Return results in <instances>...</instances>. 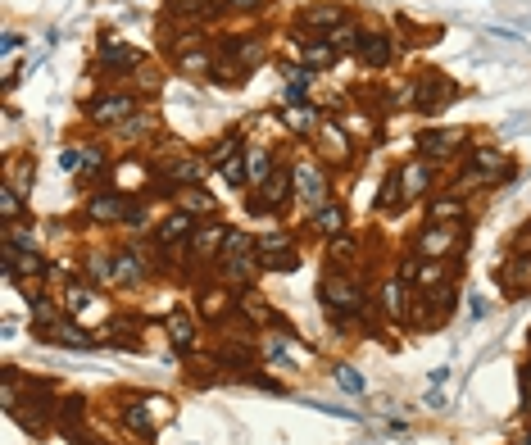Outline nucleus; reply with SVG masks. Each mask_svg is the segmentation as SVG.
I'll list each match as a JSON object with an SVG mask.
<instances>
[{
	"label": "nucleus",
	"instance_id": "1",
	"mask_svg": "<svg viewBox=\"0 0 531 445\" xmlns=\"http://www.w3.org/2000/svg\"><path fill=\"white\" fill-rule=\"evenodd\" d=\"M318 300H323V309L336 323H350V318H359V309L373 300V287L364 282L359 268H323V273H318Z\"/></svg>",
	"mask_w": 531,
	"mask_h": 445
},
{
	"label": "nucleus",
	"instance_id": "2",
	"mask_svg": "<svg viewBox=\"0 0 531 445\" xmlns=\"http://www.w3.org/2000/svg\"><path fill=\"white\" fill-rule=\"evenodd\" d=\"M10 418L28 436H46L50 427L59 423V391L46 377H28V391H23V400L10 409Z\"/></svg>",
	"mask_w": 531,
	"mask_h": 445
},
{
	"label": "nucleus",
	"instance_id": "3",
	"mask_svg": "<svg viewBox=\"0 0 531 445\" xmlns=\"http://www.w3.org/2000/svg\"><path fill=\"white\" fill-rule=\"evenodd\" d=\"M218 277L236 291L255 287L259 277H264V259H259L255 237H250L246 228H232V237H227V246H223V259H218Z\"/></svg>",
	"mask_w": 531,
	"mask_h": 445
},
{
	"label": "nucleus",
	"instance_id": "4",
	"mask_svg": "<svg viewBox=\"0 0 531 445\" xmlns=\"http://www.w3.org/2000/svg\"><path fill=\"white\" fill-rule=\"evenodd\" d=\"M137 109H141V96L132 87H105L91 100H82V119H87V128H96V132H118Z\"/></svg>",
	"mask_w": 531,
	"mask_h": 445
},
{
	"label": "nucleus",
	"instance_id": "5",
	"mask_svg": "<svg viewBox=\"0 0 531 445\" xmlns=\"http://www.w3.org/2000/svg\"><path fill=\"white\" fill-rule=\"evenodd\" d=\"M241 205H246V214H250V218H282L286 209L295 205V173H291V155H286L282 164L273 169V178H268L264 187H255V191H250V196L241 200Z\"/></svg>",
	"mask_w": 531,
	"mask_h": 445
},
{
	"label": "nucleus",
	"instance_id": "6",
	"mask_svg": "<svg viewBox=\"0 0 531 445\" xmlns=\"http://www.w3.org/2000/svg\"><path fill=\"white\" fill-rule=\"evenodd\" d=\"M468 241H472V223H423L413 232L409 250H418L423 259H454L459 264Z\"/></svg>",
	"mask_w": 531,
	"mask_h": 445
},
{
	"label": "nucleus",
	"instance_id": "7",
	"mask_svg": "<svg viewBox=\"0 0 531 445\" xmlns=\"http://www.w3.org/2000/svg\"><path fill=\"white\" fill-rule=\"evenodd\" d=\"M454 309H459V287H454V282L432 287V291H413V305H409V323H404V332H432V327H445Z\"/></svg>",
	"mask_w": 531,
	"mask_h": 445
},
{
	"label": "nucleus",
	"instance_id": "8",
	"mask_svg": "<svg viewBox=\"0 0 531 445\" xmlns=\"http://www.w3.org/2000/svg\"><path fill=\"white\" fill-rule=\"evenodd\" d=\"M418 155L423 159H432V164H463L468 159V150H472V132L468 128H459V123H436V128H427V132H418Z\"/></svg>",
	"mask_w": 531,
	"mask_h": 445
},
{
	"label": "nucleus",
	"instance_id": "9",
	"mask_svg": "<svg viewBox=\"0 0 531 445\" xmlns=\"http://www.w3.org/2000/svg\"><path fill=\"white\" fill-rule=\"evenodd\" d=\"M291 173H295V205L318 209V205H327V200H336L332 169H327L318 155H291Z\"/></svg>",
	"mask_w": 531,
	"mask_h": 445
},
{
	"label": "nucleus",
	"instance_id": "10",
	"mask_svg": "<svg viewBox=\"0 0 531 445\" xmlns=\"http://www.w3.org/2000/svg\"><path fill=\"white\" fill-rule=\"evenodd\" d=\"M314 155L323 159L332 173H345V169H354V164H359L354 137H350V128H345L341 119H323V123H318V132H314Z\"/></svg>",
	"mask_w": 531,
	"mask_h": 445
},
{
	"label": "nucleus",
	"instance_id": "11",
	"mask_svg": "<svg viewBox=\"0 0 531 445\" xmlns=\"http://www.w3.org/2000/svg\"><path fill=\"white\" fill-rule=\"evenodd\" d=\"M132 200L137 196H128V191H118V187L87 191V200H82V223H87V228H123Z\"/></svg>",
	"mask_w": 531,
	"mask_h": 445
},
{
	"label": "nucleus",
	"instance_id": "12",
	"mask_svg": "<svg viewBox=\"0 0 531 445\" xmlns=\"http://www.w3.org/2000/svg\"><path fill=\"white\" fill-rule=\"evenodd\" d=\"M459 100V82L441 69L413 73V114H441Z\"/></svg>",
	"mask_w": 531,
	"mask_h": 445
},
{
	"label": "nucleus",
	"instance_id": "13",
	"mask_svg": "<svg viewBox=\"0 0 531 445\" xmlns=\"http://www.w3.org/2000/svg\"><path fill=\"white\" fill-rule=\"evenodd\" d=\"M164 414H168L164 396H132L128 405H123V432H128L137 445H155L159 418H164Z\"/></svg>",
	"mask_w": 531,
	"mask_h": 445
},
{
	"label": "nucleus",
	"instance_id": "14",
	"mask_svg": "<svg viewBox=\"0 0 531 445\" xmlns=\"http://www.w3.org/2000/svg\"><path fill=\"white\" fill-rule=\"evenodd\" d=\"M214 50L223 55V60L241 64L246 73H255L259 64H268V50H273V41H268V32H223Z\"/></svg>",
	"mask_w": 531,
	"mask_h": 445
},
{
	"label": "nucleus",
	"instance_id": "15",
	"mask_svg": "<svg viewBox=\"0 0 531 445\" xmlns=\"http://www.w3.org/2000/svg\"><path fill=\"white\" fill-rule=\"evenodd\" d=\"M236 314V287H227L223 277H205L196 282V318L205 327H223Z\"/></svg>",
	"mask_w": 531,
	"mask_h": 445
},
{
	"label": "nucleus",
	"instance_id": "16",
	"mask_svg": "<svg viewBox=\"0 0 531 445\" xmlns=\"http://www.w3.org/2000/svg\"><path fill=\"white\" fill-rule=\"evenodd\" d=\"M373 305H377V314H382V323L404 327L409 323V305H413V282H404L400 273H386L373 287Z\"/></svg>",
	"mask_w": 531,
	"mask_h": 445
},
{
	"label": "nucleus",
	"instance_id": "17",
	"mask_svg": "<svg viewBox=\"0 0 531 445\" xmlns=\"http://www.w3.org/2000/svg\"><path fill=\"white\" fill-rule=\"evenodd\" d=\"M96 69H105V78H132V73L146 69V50H137L132 41H118V37H100Z\"/></svg>",
	"mask_w": 531,
	"mask_h": 445
},
{
	"label": "nucleus",
	"instance_id": "18",
	"mask_svg": "<svg viewBox=\"0 0 531 445\" xmlns=\"http://www.w3.org/2000/svg\"><path fill=\"white\" fill-rule=\"evenodd\" d=\"M463 169L482 173L486 187L495 191V187H504V182L513 178V159H509V150H500L495 141H472L468 159H463Z\"/></svg>",
	"mask_w": 531,
	"mask_h": 445
},
{
	"label": "nucleus",
	"instance_id": "19",
	"mask_svg": "<svg viewBox=\"0 0 531 445\" xmlns=\"http://www.w3.org/2000/svg\"><path fill=\"white\" fill-rule=\"evenodd\" d=\"M400 182H404V196H409V205H413V200H432L436 191L445 187L441 164H432V159H423V155L404 159V164H400Z\"/></svg>",
	"mask_w": 531,
	"mask_h": 445
},
{
	"label": "nucleus",
	"instance_id": "20",
	"mask_svg": "<svg viewBox=\"0 0 531 445\" xmlns=\"http://www.w3.org/2000/svg\"><path fill=\"white\" fill-rule=\"evenodd\" d=\"M114 250H118V287H123V291L155 282L159 264L150 259L146 246H137V241H123V246H114Z\"/></svg>",
	"mask_w": 531,
	"mask_h": 445
},
{
	"label": "nucleus",
	"instance_id": "21",
	"mask_svg": "<svg viewBox=\"0 0 531 445\" xmlns=\"http://www.w3.org/2000/svg\"><path fill=\"white\" fill-rule=\"evenodd\" d=\"M37 341H46V346H64V350H96L105 346L100 341V327H87L82 318H64V323L46 327V332H32Z\"/></svg>",
	"mask_w": 531,
	"mask_h": 445
},
{
	"label": "nucleus",
	"instance_id": "22",
	"mask_svg": "<svg viewBox=\"0 0 531 445\" xmlns=\"http://www.w3.org/2000/svg\"><path fill=\"white\" fill-rule=\"evenodd\" d=\"M400 37H395V28H368V41L364 50H359V64L373 73H386L395 69V60H400Z\"/></svg>",
	"mask_w": 531,
	"mask_h": 445
},
{
	"label": "nucleus",
	"instance_id": "23",
	"mask_svg": "<svg viewBox=\"0 0 531 445\" xmlns=\"http://www.w3.org/2000/svg\"><path fill=\"white\" fill-rule=\"evenodd\" d=\"M305 228H309V237H318L327 246V241H336V237L350 232V209H345V200H327V205L309 209Z\"/></svg>",
	"mask_w": 531,
	"mask_h": 445
},
{
	"label": "nucleus",
	"instance_id": "24",
	"mask_svg": "<svg viewBox=\"0 0 531 445\" xmlns=\"http://www.w3.org/2000/svg\"><path fill=\"white\" fill-rule=\"evenodd\" d=\"M495 282H500L504 300L531 296V250H509V259L495 268Z\"/></svg>",
	"mask_w": 531,
	"mask_h": 445
},
{
	"label": "nucleus",
	"instance_id": "25",
	"mask_svg": "<svg viewBox=\"0 0 531 445\" xmlns=\"http://www.w3.org/2000/svg\"><path fill=\"white\" fill-rule=\"evenodd\" d=\"M345 19H350V10H345L341 0H314V5H305V10L295 14V23L305 32H314V37H332Z\"/></svg>",
	"mask_w": 531,
	"mask_h": 445
},
{
	"label": "nucleus",
	"instance_id": "26",
	"mask_svg": "<svg viewBox=\"0 0 531 445\" xmlns=\"http://www.w3.org/2000/svg\"><path fill=\"white\" fill-rule=\"evenodd\" d=\"M291 37H295V50H300V64H305L309 73H327L341 55H336V46L327 37H314V32H305L300 23H291Z\"/></svg>",
	"mask_w": 531,
	"mask_h": 445
},
{
	"label": "nucleus",
	"instance_id": "27",
	"mask_svg": "<svg viewBox=\"0 0 531 445\" xmlns=\"http://www.w3.org/2000/svg\"><path fill=\"white\" fill-rule=\"evenodd\" d=\"M78 268H82V277H87L91 287H118V250L114 246H91V250H82V259H78Z\"/></svg>",
	"mask_w": 531,
	"mask_h": 445
},
{
	"label": "nucleus",
	"instance_id": "28",
	"mask_svg": "<svg viewBox=\"0 0 531 445\" xmlns=\"http://www.w3.org/2000/svg\"><path fill=\"white\" fill-rule=\"evenodd\" d=\"M423 223H472V205L468 196L441 187L432 200H423Z\"/></svg>",
	"mask_w": 531,
	"mask_h": 445
},
{
	"label": "nucleus",
	"instance_id": "29",
	"mask_svg": "<svg viewBox=\"0 0 531 445\" xmlns=\"http://www.w3.org/2000/svg\"><path fill=\"white\" fill-rule=\"evenodd\" d=\"M141 327H146V318L123 309V314H114L105 327H100V341H105V346H118V350H141L146 346V341H141Z\"/></svg>",
	"mask_w": 531,
	"mask_h": 445
},
{
	"label": "nucleus",
	"instance_id": "30",
	"mask_svg": "<svg viewBox=\"0 0 531 445\" xmlns=\"http://www.w3.org/2000/svg\"><path fill=\"white\" fill-rule=\"evenodd\" d=\"M114 137H118V141H128V146H146V150H150L159 137H164V119H159L150 105H141L137 114H132V119L114 132Z\"/></svg>",
	"mask_w": 531,
	"mask_h": 445
},
{
	"label": "nucleus",
	"instance_id": "31",
	"mask_svg": "<svg viewBox=\"0 0 531 445\" xmlns=\"http://www.w3.org/2000/svg\"><path fill=\"white\" fill-rule=\"evenodd\" d=\"M327 109L323 105H286L282 114H277V123H282V132L291 141H314L318 123H323Z\"/></svg>",
	"mask_w": 531,
	"mask_h": 445
},
{
	"label": "nucleus",
	"instance_id": "32",
	"mask_svg": "<svg viewBox=\"0 0 531 445\" xmlns=\"http://www.w3.org/2000/svg\"><path fill=\"white\" fill-rule=\"evenodd\" d=\"M209 359H214V368H232L236 377H246L250 368H255V346H250V341H236V337H218Z\"/></svg>",
	"mask_w": 531,
	"mask_h": 445
},
{
	"label": "nucleus",
	"instance_id": "33",
	"mask_svg": "<svg viewBox=\"0 0 531 445\" xmlns=\"http://www.w3.org/2000/svg\"><path fill=\"white\" fill-rule=\"evenodd\" d=\"M200 318H191L187 309H173V314L164 318V332H168V341H173V350L177 355H191V350L200 346Z\"/></svg>",
	"mask_w": 531,
	"mask_h": 445
},
{
	"label": "nucleus",
	"instance_id": "34",
	"mask_svg": "<svg viewBox=\"0 0 531 445\" xmlns=\"http://www.w3.org/2000/svg\"><path fill=\"white\" fill-rule=\"evenodd\" d=\"M282 164V155H277V146H268V141H250L246 146V173H250V191L264 187L268 178H273V169Z\"/></svg>",
	"mask_w": 531,
	"mask_h": 445
},
{
	"label": "nucleus",
	"instance_id": "35",
	"mask_svg": "<svg viewBox=\"0 0 531 445\" xmlns=\"http://www.w3.org/2000/svg\"><path fill=\"white\" fill-rule=\"evenodd\" d=\"M246 146H250L246 128H227L223 137H218V141H209V146H205V159H209V169H223L227 159L246 155Z\"/></svg>",
	"mask_w": 531,
	"mask_h": 445
},
{
	"label": "nucleus",
	"instance_id": "36",
	"mask_svg": "<svg viewBox=\"0 0 531 445\" xmlns=\"http://www.w3.org/2000/svg\"><path fill=\"white\" fill-rule=\"evenodd\" d=\"M409 209V196H404V182H400V169H391L377 187V200H373V214L391 218V214H404Z\"/></svg>",
	"mask_w": 531,
	"mask_h": 445
},
{
	"label": "nucleus",
	"instance_id": "37",
	"mask_svg": "<svg viewBox=\"0 0 531 445\" xmlns=\"http://www.w3.org/2000/svg\"><path fill=\"white\" fill-rule=\"evenodd\" d=\"M0 246L19 250V255H37V250H41V232H37V223H32V218L5 223V228H0Z\"/></svg>",
	"mask_w": 531,
	"mask_h": 445
},
{
	"label": "nucleus",
	"instance_id": "38",
	"mask_svg": "<svg viewBox=\"0 0 531 445\" xmlns=\"http://www.w3.org/2000/svg\"><path fill=\"white\" fill-rule=\"evenodd\" d=\"M359 264H364V237L345 232V237L327 241V268H359Z\"/></svg>",
	"mask_w": 531,
	"mask_h": 445
},
{
	"label": "nucleus",
	"instance_id": "39",
	"mask_svg": "<svg viewBox=\"0 0 531 445\" xmlns=\"http://www.w3.org/2000/svg\"><path fill=\"white\" fill-rule=\"evenodd\" d=\"M214 60H218V50H214V41L209 46H196V50H182V55H173V69L177 73H191V78H209L214 73Z\"/></svg>",
	"mask_w": 531,
	"mask_h": 445
},
{
	"label": "nucleus",
	"instance_id": "40",
	"mask_svg": "<svg viewBox=\"0 0 531 445\" xmlns=\"http://www.w3.org/2000/svg\"><path fill=\"white\" fill-rule=\"evenodd\" d=\"M96 291L100 287H91L87 277H69V282H64V287H59V300H64V309H69V318H82L91 309V300H96Z\"/></svg>",
	"mask_w": 531,
	"mask_h": 445
},
{
	"label": "nucleus",
	"instance_id": "41",
	"mask_svg": "<svg viewBox=\"0 0 531 445\" xmlns=\"http://www.w3.org/2000/svg\"><path fill=\"white\" fill-rule=\"evenodd\" d=\"M28 309H32V332H46V327H55V323H64V318H69L64 300L50 296V291H41L37 300H28Z\"/></svg>",
	"mask_w": 531,
	"mask_h": 445
},
{
	"label": "nucleus",
	"instance_id": "42",
	"mask_svg": "<svg viewBox=\"0 0 531 445\" xmlns=\"http://www.w3.org/2000/svg\"><path fill=\"white\" fill-rule=\"evenodd\" d=\"M327 41L336 46V55H341V60H345V55H350V60H359V50H364V41H368V28L359 19H345Z\"/></svg>",
	"mask_w": 531,
	"mask_h": 445
},
{
	"label": "nucleus",
	"instance_id": "43",
	"mask_svg": "<svg viewBox=\"0 0 531 445\" xmlns=\"http://www.w3.org/2000/svg\"><path fill=\"white\" fill-rule=\"evenodd\" d=\"M5 182H10V187H19L23 196H28L32 182H37V159H32V150H19V155L5 159Z\"/></svg>",
	"mask_w": 531,
	"mask_h": 445
},
{
	"label": "nucleus",
	"instance_id": "44",
	"mask_svg": "<svg viewBox=\"0 0 531 445\" xmlns=\"http://www.w3.org/2000/svg\"><path fill=\"white\" fill-rule=\"evenodd\" d=\"M177 209H187V214H196V218H218V196L205 187V182H200V187H182Z\"/></svg>",
	"mask_w": 531,
	"mask_h": 445
},
{
	"label": "nucleus",
	"instance_id": "45",
	"mask_svg": "<svg viewBox=\"0 0 531 445\" xmlns=\"http://www.w3.org/2000/svg\"><path fill=\"white\" fill-rule=\"evenodd\" d=\"M19 218H28V200L19 187L0 182V223H19Z\"/></svg>",
	"mask_w": 531,
	"mask_h": 445
},
{
	"label": "nucleus",
	"instance_id": "46",
	"mask_svg": "<svg viewBox=\"0 0 531 445\" xmlns=\"http://www.w3.org/2000/svg\"><path fill=\"white\" fill-rule=\"evenodd\" d=\"M59 432L64 427H87V396H59Z\"/></svg>",
	"mask_w": 531,
	"mask_h": 445
},
{
	"label": "nucleus",
	"instance_id": "47",
	"mask_svg": "<svg viewBox=\"0 0 531 445\" xmlns=\"http://www.w3.org/2000/svg\"><path fill=\"white\" fill-rule=\"evenodd\" d=\"M264 259V273H295V268L305 264L300 246H286V250H273V255H259Z\"/></svg>",
	"mask_w": 531,
	"mask_h": 445
},
{
	"label": "nucleus",
	"instance_id": "48",
	"mask_svg": "<svg viewBox=\"0 0 531 445\" xmlns=\"http://www.w3.org/2000/svg\"><path fill=\"white\" fill-rule=\"evenodd\" d=\"M250 73L241 69V64H232V60H223V55H218L214 60V73H209V82H218V87H241V82H246Z\"/></svg>",
	"mask_w": 531,
	"mask_h": 445
},
{
	"label": "nucleus",
	"instance_id": "49",
	"mask_svg": "<svg viewBox=\"0 0 531 445\" xmlns=\"http://www.w3.org/2000/svg\"><path fill=\"white\" fill-rule=\"evenodd\" d=\"M214 173H218V178H223V182H227V187H232V191H246V187H250V173H246V155L227 159L223 169H214Z\"/></svg>",
	"mask_w": 531,
	"mask_h": 445
},
{
	"label": "nucleus",
	"instance_id": "50",
	"mask_svg": "<svg viewBox=\"0 0 531 445\" xmlns=\"http://www.w3.org/2000/svg\"><path fill=\"white\" fill-rule=\"evenodd\" d=\"M332 377H336V386H341V391H350V396H364V391H368L364 373H359L354 364H336V368H332Z\"/></svg>",
	"mask_w": 531,
	"mask_h": 445
},
{
	"label": "nucleus",
	"instance_id": "51",
	"mask_svg": "<svg viewBox=\"0 0 531 445\" xmlns=\"http://www.w3.org/2000/svg\"><path fill=\"white\" fill-rule=\"evenodd\" d=\"M268 10H273V0H227L232 19H264Z\"/></svg>",
	"mask_w": 531,
	"mask_h": 445
},
{
	"label": "nucleus",
	"instance_id": "52",
	"mask_svg": "<svg viewBox=\"0 0 531 445\" xmlns=\"http://www.w3.org/2000/svg\"><path fill=\"white\" fill-rule=\"evenodd\" d=\"M128 232H150L155 228V214H150V200H132L128 209V223H123Z\"/></svg>",
	"mask_w": 531,
	"mask_h": 445
},
{
	"label": "nucleus",
	"instance_id": "53",
	"mask_svg": "<svg viewBox=\"0 0 531 445\" xmlns=\"http://www.w3.org/2000/svg\"><path fill=\"white\" fill-rule=\"evenodd\" d=\"M286 246H300V241H295L291 232H282V228H273V232H264V237H255V250H259V255H273V250H286Z\"/></svg>",
	"mask_w": 531,
	"mask_h": 445
},
{
	"label": "nucleus",
	"instance_id": "54",
	"mask_svg": "<svg viewBox=\"0 0 531 445\" xmlns=\"http://www.w3.org/2000/svg\"><path fill=\"white\" fill-rule=\"evenodd\" d=\"M82 164H87V150H82L78 141H69V146L59 150V169H64V173H73V178H78Z\"/></svg>",
	"mask_w": 531,
	"mask_h": 445
},
{
	"label": "nucleus",
	"instance_id": "55",
	"mask_svg": "<svg viewBox=\"0 0 531 445\" xmlns=\"http://www.w3.org/2000/svg\"><path fill=\"white\" fill-rule=\"evenodd\" d=\"M132 78H137V96H159V91H164V73L159 69H141V73H132Z\"/></svg>",
	"mask_w": 531,
	"mask_h": 445
},
{
	"label": "nucleus",
	"instance_id": "56",
	"mask_svg": "<svg viewBox=\"0 0 531 445\" xmlns=\"http://www.w3.org/2000/svg\"><path fill=\"white\" fill-rule=\"evenodd\" d=\"M518 400H522V414H531V359L518 364Z\"/></svg>",
	"mask_w": 531,
	"mask_h": 445
},
{
	"label": "nucleus",
	"instance_id": "57",
	"mask_svg": "<svg viewBox=\"0 0 531 445\" xmlns=\"http://www.w3.org/2000/svg\"><path fill=\"white\" fill-rule=\"evenodd\" d=\"M0 50H5V55H14V50H23V32H5V41H0Z\"/></svg>",
	"mask_w": 531,
	"mask_h": 445
},
{
	"label": "nucleus",
	"instance_id": "58",
	"mask_svg": "<svg viewBox=\"0 0 531 445\" xmlns=\"http://www.w3.org/2000/svg\"><path fill=\"white\" fill-rule=\"evenodd\" d=\"M445 377H450V368H436V373H432V391H441Z\"/></svg>",
	"mask_w": 531,
	"mask_h": 445
},
{
	"label": "nucleus",
	"instance_id": "59",
	"mask_svg": "<svg viewBox=\"0 0 531 445\" xmlns=\"http://www.w3.org/2000/svg\"><path fill=\"white\" fill-rule=\"evenodd\" d=\"M518 445H531V432H527V436H518Z\"/></svg>",
	"mask_w": 531,
	"mask_h": 445
},
{
	"label": "nucleus",
	"instance_id": "60",
	"mask_svg": "<svg viewBox=\"0 0 531 445\" xmlns=\"http://www.w3.org/2000/svg\"><path fill=\"white\" fill-rule=\"evenodd\" d=\"M527 350H531V332H527Z\"/></svg>",
	"mask_w": 531,
	"mask_h": 445
}]
</instances>
